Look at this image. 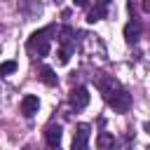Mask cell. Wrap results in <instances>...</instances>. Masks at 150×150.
<instances>
[{"label":"cell","mask_w":150,"mask_h":150,"mask_svg":"<svg viewBox=\"0 0 150 150\" xmlns=\"http://www.w3.org/2000/svg\"><path fill=\"white\" fill-rule=\"evenodd\" d=\"M96 87H98V91L103 94V101H105L112 110L127 112V110L131 108V94H129L112 75H110V77L98 75V77H96Z\"/></svg>","instance_id":"6da1fadb"},{"label":"cell","mask_w":150,"mask_h":150,"mask_svg":"<svg viewBox=\"0 0 150 150\" xmlns=\"http://www.w3.org/2000/svg\"><path fill=\"white\" fill-rule=\"evenodd\" d=\"M141 21L138 19H131L127 26H124V40L129 42V45H134V42H138V38H141Z\"/></svg>","instance_id":"5b68a950"},{"label":"cell","mask_w":150,"mask_h":150,"mask_svg":"<svg viewBox=\"0 0 150 150\" xmlns=\"http://www.w3.org/2000/svg\"><path fill=\"white\" fill-rule=\"evenodd\" d=\"M38 108H40L38 96H23V101H21V112H23L26 117H33V115L38 112Z\"/></svg>","instance_id":"ba28073f"},{"label":"cell","mask_w":150,"mask_h":150,"mask_svg":"<svg viewBox=\"0 0 150 150\" xmlns=\"http://www.w3.org/2000/svg\"><path fill=\"white\" fill-rule=\"evenodd\" d=\"M16 61H5V63H0V75H12V73H16Z\"/></svg>","instance_id":"8fae6325"},{"label":"cell","mask_w":150,"mask_h":150,"mask_svg":"<svg viewBox=\"0 0 150 150\" xmlns=\"http://www.w3.org/2000/svg\"><path fill=\"white\" fill-rule=\"evenodd\" d=\"M89 98H91V96H89V89H87V87H73L70 94H68V101H70V105H73L75 110L87 108Z\"/></svg>","instance_id":"277c9868"},{"label":"cell","mask_w":150,"mask_h":150,"mask_svg":"<svg viewBox=\"0 0 150 150\" xmlns=\"http://www.w3.org/2000/svg\"><path fill=\"white\" fill-rule=\"evenodd\" d=\"M96 145H98V150H117V138L110 131H101L96 136Z\"/></svg>","instance_id":"8992f818"},{"label":"cell","mask_w":150,"mask_h":150,"mask_svg":"<svg viewBox=\"0 0 150 150\" xmlns=\"http://www.w3.org/2000/svg\"><path fill=\"white\" fill-rule=\"evenodd\" d=\"M23 150H35V148L33 145H23Z\"/></svg>","instance_id":"7c38bea8"},{"label":"cell","mask_w":150,"mask_h":150,"mask_svg":"<svg viewBox=\"0 0 150 150\" xmlns=\"http://www.w3.org/2000/svg\"><path fill=\"white\" fill-rule=\"evenodd\" d=\"M52 150H59V148H52Z\"/></svg>","instance_id":"4fadbf2b"},{"label":"cell","mask_w":150,"mask_h":150,"mask_svg":"<svg viewBox=\"0 0 150 150\" xmlns=\"http://www.w3.org/2000/svg\"><path fill=\"white\" fill-rule=\"evenodd\" d=\"M89 136H91V127L89 124H84V122H80L77 127H75V131H73V150H87V143H89Z\"/></svg>","instance_id":"3957f363"},{"label":"cell","mask_w":150,"mask_h":150,"mask_svg":"<svg viewBox=\"0 0 150 150\" xmlns=\"http://www.w3.org/2000/svg\"><path fill=\"white\" fill-rule=\"evenodd\" d=\"M105 12H108V2H98V5H94V7L89 9V14H87V21H89V23H94V21H101V19H105Z\"/></svg>","instance_id":"9c48e42d"},{"label":"cell","mask_w":150,"mask_h":150,"mask_svg":"<svg viewBox=\"0 0 150 150\" xmlns=\"http://www.w3.org/2000/svg\"><path fill=\"white\" fill-rule=\"evenodd\" d=\"M56 33V28L54 26H47V28H40V30H35L30 38H28V42H26V47H28V52L30 54H35V56H47L49 54V49H52V35Z\"/></svg>","instance_id":"7a4b0ae2"},{"label":"cell","mask_w":150,"mask_h":150,"mask_svg":"<svg viewBox=\"0 0 150 150\" xmlns=\"http://www.w3.org/2000/svg\"><path fill=\"white\" fill-rule=\"evenodd\" d=\"M40 77H42V82H45V84L56 87V75H54V70H52V68H47V66H45V68L40 70Z\"/></svg>","instance_id":"30bf717a"},{"label":"cell","mask_w":150,"mask_h":150,"mask_svg":"<svg viewBox=\"0 0 150 150\" xmlns=\"http://www.w3.org/2000/svg\"><path fill=\"white\" fill-rule=\"evenodd\" d=\"M45 138H47L49 148H59V143H61V127L59 124H49L45 129Z\"/></svg>","instance_id":"52a82bcc"}]
</instances>
